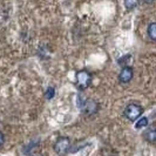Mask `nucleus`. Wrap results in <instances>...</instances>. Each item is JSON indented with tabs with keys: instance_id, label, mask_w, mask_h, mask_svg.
I'll use <instances>...</instances> for the list:
<instances>
[{
	"instance_id": "7ed1b4c3",
	"label": "nucleus",
	"mask_w": 156,
	"mask_h": 156,
	"mask_svg": "<svg viewBox=\"0 0 156 156\" xmlns=\"http://www.w3.org/2000/svg\"><path fill=\"white\" fill-rule=\"evenodd\" d=\"M69 146H70V140L68 137H60L54 144L55 153L59 154V155H62V154H65L69 149Z\"/></svg>"
},
{
	"instance_id": "20e7f679",
	"label": "nucleus",
	"mask_w": 156,
	"mask_h": 156,
	"mask_svg": "<svg viewBox=\"0 0 156 156\" xmlns=\"http://www.w3.org/2000/svg\"><path fill=\"white\" fill-rule=\"evenodd\" d=\"M119 78H120V81L123 82V83L129 82L133 78V69L130 67H123L121 73H120V75H119Z\"/></svg>"
},
{
	"instance_id": "9d476101",
	"label": "nucleus",
	"mask_w": 156,
	"mask_h": 156,
	"mask_svg": "<svg viewBox=\"0 0 156 156\" xmlns=\"http://www.w3.org/2000/svg\"><path fill=\"white\" fill-rule=\"evenodd\" d=\"M136 5H137L136 1H125V6L128 8V9H133Z\"/></svg>"
},
{
	"instance_id": "9b49d317",
	"label": "nucleus",
	"mask_w": 156,
	"mask_h": 156,
	"mask_svg": "<svg viewBox=\"0 0 156 156\" xmlns=\"http://www.w3.org/2000/svg\"><path fill=\"white\" fill-rule=\"evenodd\" d=\"M4 141H5V137H4V134L0 132V146L4 144Z\"/></svg>"
},
{
	"instance_id": "39448f33",
	"label": "nucleus",
	"mask_w": 156,
	"mask_h": 156,
	"mask_svg": "<svg viewBox=\"0 0 156 156\" xmlns=\"http://www.w3.org/2000/svg\"><path fill=\"white\" fill-rule=\"evenodd\" d=\"M81 108L85 110L86 113H89V114H93L98 110V103L93 100H87L86 102H83V105L81 106Z\"/></svg>"
},
{
	"instance_id": "f8f14e48",
	"label": "nucleus",
	"mask_w": 156,
	"mask_h": 156,
	"mask_svg": "<svg viewBox=\"0 0 156 156\" xmlns=\"http://www.w3.org/2000/svg\"><path fill=\"white\" fill-rule=\"evenodd\" d=\"M32 156H42V155H41V154H33Z\"/></svg>"
},
{
	"instance_id": "0eeeda50",
	"label": "nucleus",
	"mask_w": 156,
	"mask_h": 156,
	"mask_svg": "<svg viewBox=\"0 0 156 156\" xmlns=\"http://www.w3.org/2000/svg\"><path fill=\"white\" fill-rule=\"evenodd\" d=\"M146 139L149 141V142H154L155 141V136H156V134H155V130H154V128H150L148 132L146 133Z\"/></svg>"
},
{
	"instance_id": "f257e3e1",
	"label": "nucleus",
	"mask_w": 156,
	"mask_h": 156,
	"mask_svg": "<svg viewBox=\"0 0 156 156\" xmlns=\"http://www.w3.org/2000/svg\"><path fill=\"white\" fill-rule=\"evenodd\" d=\"M143 109L140 105H136V103H132V105H128L125 109V116L130 120V121H136L139 117L142 115Z\"/></svg>"
},
{
	"instance_id": "f03ea898",
	"label": "nucleus",
	"mask_w": 156,
	"mask_h": 156,
	"mask_svg": "<svg viewBox=\"0 0 156 156\" xmlns=\"http://www.w3.org/2000/svg\"><path fill=\"white\" fill-rule=\"evenodd\" d=\"M92 76L87 70H80L76 74V83L80 89H86L87 87L90 85Z\"/></svg>"
},
{
	"instance_id": "6e6552de",
	"label": "nucleus",
	"mask_w": 156,
	"mask_h": 156,
	"mask_svg": "<svg viewBox=\"0 0 156 156\" xmlns=\"http://www.w3.org/2000/svg\"><path fill=\"white\" fill-rule=\"evenodd\" d=\"M148 126V119L147 117H142L137 121V123L135 125L136 128H143V127H147Z\"/></svg>"
},
{
	"instance_id": "1a4fd4ad",
	"label": "nucleus",
	"mask_w": 156,
	"mask_h": 156,
	"mask_svg": "<svg viewBox=\"0 0 156 156\" xmlns=\"http://www.w3.org/2000/svg\"><path fill=\"white\" fill-rule=\"evenodd\" d=\"M54 94H55V89L53 87H48L46 90V93H45V96H46L47 100H51V99H53L54 98Z\"/></svg>"
},
{
	"instance_id": "423d86ee",
	"label": "nucleus",
	"mask_w": 156,
	"mask_h": 156,
	"mask_svg": "<svg viewBox=\"0 0 156 156\" xmlns=\"http://www.w3.org/2000/svg\"><path fill=\"white\" fill-rule=\"evenodd\" d=\"M155 30H156V23H151L148 26V35H149V38H150L151 40H155V38H156Z\"/></svg>"
}]
</instances>
